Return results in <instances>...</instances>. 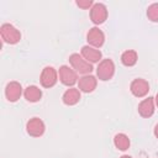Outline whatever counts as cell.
<instances>
[{
  "label": "cell",
  "instance_id": "obj_21",
  "mask_svg": "<svg viewBox=\"0 0 158 158\" xmlns=\"http://www.w3.org/2000/svg\"><path fill=\"white\" fill-rule=\"evenodd\" d=\"M154 102H156V105H157V107H158V93H157V95H156V98H154Z\"/></svg>",
  "mask_w": 158,
  "mask_h": 158
},
{
  "label": "cell",
  "instance_id": "obj_5",
  "mask_svg": "<svg viewBox=\"0 0 158 158\" xmlns=\"http://www.w3.org/2000/svg\"><path fill=\"white\" fill-rule=\"evenodd\" d=\"M90 19L95 25L102 23L107 19V9L101 2H95L90 9Z\"/></svg>",
  "mask_w": 158,
  "mask_h": 158
},
{
  "label": "cell",
  "instance_id": "obj_15",
  "mask_svg": "<svg viewBox=\"0 0 158 158\" xmlns=\"http://www.w3.org/2000/svg\"><path fill=\"white\" fill-rule=\"evenodd\" d=\"M23 96L30 102H37L42 98V91L36 85H28L23 91Z\"/></svg>",
  "mask_w": 158,
  "mask_h": 158
},
{
  "label": "cell",
  "instance_id": "obj_19",
  "mask_svg": "<svg viewBox=\"0 0 158 158\" xmlns=\"http://www.w3.org/2000/svg\"><path fill=\"white\" fill-rule=\"evenodd\" d=\"M75 4H77L79 7H81V9H89L90 6L94 5L91 0H77Z\"/></svg>",
  "mask_w": 158,
  "mask_h": 158
},
{
  "label": "cell",
  "instance_id": "obj_3",
  "mask_svg": "<svg viewBox=\"0 0 158 158\" xmlns=\"http://www.w3.org/2000/svg\"><path fill=\"white\" fill-rule=\"evenodd\" d=\"M69 63L72 64V67H73V69H74L75 72L80 73V74H84V75L90 74V72L93 70L91 63L86 62V60H85L81 56H79L78 53L70 54V57H69Z\"/></svg>",
  "mask_w": 158,
  "mask_h": 158
},
{
  "label": "cell",
  "instance_id": "obj_22",
  "mask_svg": "<svg viewBox=\"0 0 158 158\" xmlns=\"http://www.w3.org/2000/svg\"><path fill=\"white\" fill-rule=\"evenodd\" d=\"M120 158H132V157L131 156H121Z\"/></svg>",
  "mask_w": 158,
  "mask_h": 158
},
{
  "label": "cell",
  "instance_id": "obj_12",
  "mask_svg": "<svg viewBox=\"0 0 158 158\" xmlns=\"http://www.w3.org/2000/svg\"><path fill=\"white\" fill-rule=\"evenodd\" d=\"M81 57L89 63H96L101 59V52L91 46H83L81 47Z\"/></svg>",
  "mask_w": 158,
  "mask_h": 158
},
{
  "label": "cell",
  "instance_id": "obj_13",
  "mask_svg": "<svg viewBox=\"0 0 158 158\" xmlns=\"http://www.w3.org/2000/svg\"><path fill=\"white\" fill-rule=\"evenodd\" d=\"M138 114L142 117H151L154 114V98H147L138 105Z\"/></svg>",
  "mask_w": 158,
  "mask_h": 158
},
{
  "label": "cell",
  "instance_id": "obj_14",
  "mask_svg": "<svg viewBox=\"0 0 158 158\" xmlns=\"http://www.w3.org/2000/svg\"><path fill=\"white\" fill-rule=\"evenodd\" d=\"M62 100L68 106H73V105L78 104L79 100H80V90L79 89H75V88L67 89L64 91L63 96H62Z\"/></svg>",
  "mask_w": 158,
  "mask_h": 158
},
{
  "label": "cell",
  "instance_id": "obj_11",
  "mask_svg": "<svg viewBox=\"0 0 158 158\" xmlns=\"http://www.w3.org/2000/svg\"><path fill=\"white\" fill-rule=\"evenodd\" d=\"M96 84H98L96 78L94 75H90V74L83 75L78 80L79 90L80 91H84V93H91V91H94L95 88H96Z\"/></svg>",
  "mask_w": 158,
  "mask_h": 158
},
{
  "label": "cell",
  "instance_id": "obj_10",
  "mask_svg": "<svg viewBox=\"0 0 158 158\" xmlns=\"http://www.w3.org/2000/svg\"><path fill=\"white\" fill-rule=\"evenodd\" d=\"M22 95V86L17 81H10L5 88V96L10 102H15Z\"/></svg>",
  "mask_w": 158,
  "mask_h": 158
},
{
  "label": "cell",
  "instance_id": "obj_7",
  "mask_svg": "<svg viewBox=\"0 0 158 158\" xmlns=\"http://www.w3.org/2000/svg\"><path fill=\"white\" fill-rule=\"evenodd\" d=\"M58 74H59V80L62 81V84H64L67 86H72L77 83V79H78L77 72L74 69L69 68L68 65H62L59 68Z\"/></svg>",
  "mask_w": 158,
  "mask_h": 158
},
{
  "label": "cell",
  "instance_id": "obj_17",
  "mask_svg": "<svg viewBox=\"0 0 158 158\" xmlns=\"http://www.w3.org/2000/svg\"><path fill=\"white\" fill-rule=\"evenodd\" d=\"M114 144L120 151H126L130 147V138L125 133H117L114 137Z\"/></svg>",
  "mask_w": 158,
  "mask_h": 158
},
{
  "label": "cell",
  "instance_id": "obj_18",
  "mask_svg": "<svg viewBox=\"0 0 158 158\" xmlns=\"http://www.w3.org/2000/svg\"><path fill=\"white\" fill-rule=\"evenodd\" d=\"M147 16L151 21L158 22V2H154L148 6L147 9Z\"/></svg>",
  "mask_w": 158,
  "mask_h": 158
},
{
  "label": "cell",
  "instance_id": "obj_4",
  "mask_svg": "<svg viewBox=\"0 0 158 158\" xmlns=\"http://www.w3.org/2000/svg\"><path fill=\"white\" fill-rule=\"evenodd\" d=\"M58 80V73L53 67H46L43 68L41 77H40V81L41 85L43 88H52L56 85Z\"/></svg>",
  "mask_w": 158,
  "mask_h": 158
},
{
  "label": "cell",
  "instance_id": "obj_16",
  "mask_svg": "<svg viewBox=\"0 0 158 158\" xmlns=\"http://www.w3.org/2000/svg\"><path fill=\"white\" fill-rule=\"evenodd\" d=\"M137 53L136 51H132V49H128V51H125L122 54H121V62L123 65L126 67H132L137 63Z\"/></svg>",
  "mask_w": 158,
  "mask_h": 158
},
{
  "label": "cell",
  "instance_id": "obj_6",
  "mask_svg": "<svg viewBox=\"0 0 158 158\" xmlns=\"http://www.w3.org/2000/svg\"><path fill=\"white\" fill-rule=\"evenodd\" d=\"M44 122L40 117H32L26 123V131L32 137H41L44 133Z\"/></svg>",
  "mask_w": 158,
  "mask_h": 158
},
{
  "label": "cell",
  "instance_id": "obj_9",
  "mask_svg": "<svg viewBox=\"0 0 158 158\" xmlns=\"http://www.w3.org/2000/svg\"><path fill=\"white\" fill-rule=\"evenodd\" d=\"M86 40L89 42V44H91V47H101L105 42V35L104 32L98 28V27H93L88 31L86 33Z\"/></svg>",
  "mask_w": 158,
  "mask_h": 158
},
{
  "label": "cell",
  "instance_id": "obj_8",
  "mask_svg": "<svg viewBox=\"0 0 158 158\" xmlns=\"http://www.w3.org/2000/svg\"><path fill=\"white\" fill-rule=\"evenodd\" d=\"M130 90L131 93L136 96V98H143L148 94V90H149V84L147 80L142 79V78H137L135 79L131 85H130Z\"/></svg>",
  "mask_w": 158,
  "mask_h": 158
},
{
  "label": "cell",
  "instance_id": "obj_2",
  "mask_svg": "<svg viewBox=\"0 0 158 158\" xmlns=\"http://www.w3.org/2000/svg\"><path fill=\"white\" fill-rule=\"evenodd\" d=\"M115 74V64L111 59L106 58V59H102L98 68H96V75L100 80L102 81H106V80H110Z\"/></svg>",
  "mask_w": 158,
  "mask_h": 158
},
{
  "label": "cell",
  "instance_id": "obj_20",
  "mask_svg": "<svg viewBox=\"0 0 158 158\" xmlns=\"http://www.w3.org/2000/svg\"><path fill=\"white\" fill-rule=\"evenodd\" d=\"M154 136L158 138V123L154 126Z\"/></svg>",
  "mask_w": 158,
  "mask_h": 158
},
{
  "label": "cell",
  "instance_id": "obj_1",
  "mask_svg": "<svg viewBox=\"0 0 158 158\" xmlns=\"http://www.w3.org/2000/svg\"><path fill=\"white\" fill-rule=\"evenodd\" d=\"M0 35L4 42L9 43V44H16L17 42H20L21 40V33L20 31L12 26L11 23H4L0 27Z\"/></svg>",
  "mask_w": 158,
  "mask_h": 158
}]
</instances>
